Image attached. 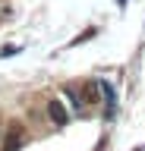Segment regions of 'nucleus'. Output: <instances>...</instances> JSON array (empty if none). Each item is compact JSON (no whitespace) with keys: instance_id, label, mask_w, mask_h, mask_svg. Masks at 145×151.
<instances>
[{"instance_id":"4","label":"nucleus","mask_w":145,"mask_h":151,"mask_svg":"<svg viewBox=\"0 0 145 151\" xmlns=\"http://www.w3.org/2000/svg\"><path fill=\"white\" fill-rule=\"evenodd\" d=\"M88 38H95V28H85L82 35H76V38H73V44H82V41H88Z\"/></svg>"},{"instance_id":"5","label":"nucleus","mask_w":145,"mask_h":151,"mask_svg":"<svg viewBox=\"0 0 145 151\" xmlns=\"http://www.w3.org/2000/svg\"><path fill=\"white\" fill-rule=\"evenodd\" d=\"M13 54H19V47L10 44V47H3V50H0V57H13Z\"/></svg>"},{"instance_id":"3","label":"nucleus","mask_w":145,"mask_h":151,"mask_svg":"<svg viewBox=\"0 0 145 151\" xmlns=\"http://www.w3.org/2000/svg\"><path fill=\"white\" fill-rule=\"evenodd\" d=\"M98 88H101V94H104V104H107V113L114 116V107H117V91L110 82H98Z\"/></svg>"},{"instance_id":"1","label":"nucleus","mask_w":145,"mask_h":151,"mask_svg":"<svg viewBox=\"0 0 145 151\" xmlns=\"http://www.w3.org/2000/svg\"><path fill=\"white\" fill-rule=\"evenodd\" d=\"M48 116H50V123H54V126H66L69 113H66V107H63V101L50 98V101H48Z\"/></svg>"},{"instance_id":"2","label":"nucleus","mask_w":145,"mask_h":151,"mask_svg":"<svg viewBox=\"0 0 145 151\" xmlns=\"http://www.w3.org/2000/svg\"><path fill=\"white\" fill-rule=\"evenodd\" d=\"M19 145H22V126H19V123H13L10 135H6V142H3V151H16Z\"/></svg>"}]
</instances>
